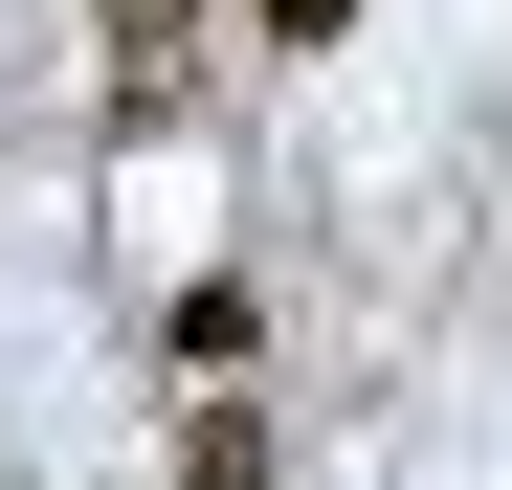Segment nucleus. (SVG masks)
Here are the masks:
<instances>
[{
  "instance_id": "f03ea898",
  "label": "nucleus",
  "mask_w": 512,
  "mask_h": 490,
  "mask_svg": "<svg viewBox=\"0 0 512 490\" xmlns=\"http://www.w3.org/2000/svg\"><path fill=\"white\" fill-rule=\"evenodd\" d=\"M156 335H179V379H245V357H268V312H245V290H223V268H201V290H179V312H156Z\"/></svg>"
},
{
  "instance_id": "7ed1b4c3",
  "label": "nucleus",
  "mask_w": 512,
  "mask_h": 490,
  "mask_svg": "<svg viewBox=\"0 0 512 490\" xmlns=\"http://www.w3.org/2000/svg\"><path fill=\"white\" fill-rule=\"evenodd\" d=\"M179 490H268V424H245L223 379H201V424H179Z\"/></svg>"
},
{
  "instance_id": "20e7f679",
  "label": "nucleus",
  "mask_w": 512,
  "mask_h": 490,
  "mask_svg": "<svg viewBox=\"0 0 512 490\" xmlns=\"http://www.w3.org/2000/svg\"><path fill=\"white\" fill-rule=\"evenodd\" d=\"M245 23H268V45H334V23H357V0H245Z\"/></svg>"
},
{
  "instance_id": "f257e3e1",
  "label": "nucleus",
  "mask_w": 512,
  "mask_h": 490,
  "mask_svg": "<svg viewBox=\"0 0 512 490\" xmlns=\"http://www.w3.org/2000/svg\"><path fill=\"white\" fill-rule=\"evenodd\" d=\"M90 45H112V112L156 134V112H179V67H201V0H112Z\"/></svg>"
}]
</instances>
